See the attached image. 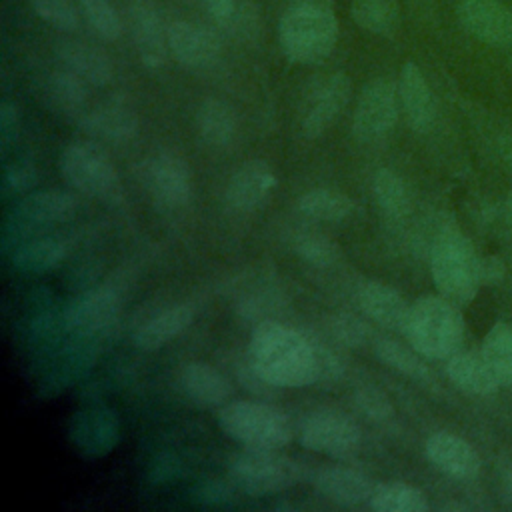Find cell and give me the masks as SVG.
Listing matches in <instances>:
<instances>
[{
	"label": "cell",
	"instance_id": "1",
	"mask_svg": "<svg viewBox=\"0 0 512 512\" xmlns=\"http://www.w3.org/2000/svg\"><path fill=\"white\" fill-rule=\"evenodd\" d=\"M248 364L276 388L320 382V346L290 326L260 322L248 344Z\"/></svg>",
	"mask_w": 512,
	"mask_h": 512
},
{
	"label": "cell",
	"instance_id": "2",
	"mask_svg": "<svg viewBox=\"0 0 512 512\" xmlns=\"http://www.w3.org/2000/svg\"><path fill=\"white\" fill-rule=\"evenodd\" d=\"M278 40L284 56L296 64L326 60L338 40V20L320 2H298L278 22Z\"/></svg>",
	"mask_w": 512,
	"mask_h": 512
},
{
	"label": "cell",
	"instance_id": "3",
	"mask_svg": "<svg viewBox=\"0 0 512 512\" xmlns=\"http://www.w3.org/2000/svg\"><path fill=\"white\" fill-rule=\"evenodd\" d=\"M404 334L420 356L442 360L458 352L464 320L458 306L442 294L422 296L410 304Z\"/></svg>",
	"mask_w": 512,
	"mask_h": 512
},
{
	"label": "cell",
	"instance_id": "4",
	"mask_svg": "<svg viewBox=\"0 0 512 512\" xmlns=\"http://www.w3.org/2000/svg\"><path fill=\"white\" fill-rule=\"evenodd\" d=\"M430 270L438 292L456 306L468 304L482 284L480 256L458 228H444L436 236Z\"/></svg>",
	"mask_w": 512,
	"mask_h": 512
},
{
	"label": "cell",
	"instance_id": "5",
	"mask_svg": "<svg viewBox=\"0 0 512 512\" xmlns=\"http://www.w3.org/2000/svg\"><path fill=\"white\" fill-rule=\"evenodd\" d=\"M220 430L244 448H284L292 440L288 416L272 404L258 400H234L220 406Z\"/></svg>",
	"mask_w": 512,
	"mask_h": 512
},
{
	"label": "cell",
	"instance_id": "6",
	"mask_svg": "<svg viewBox=\"0 0 512 512\" xmlns=\"http://www.w3.org/2000/svg\"><path fill=\"white\" fill-rule=\"evenodd\" d=\"M76 212V200L64 190H38L16 202L2 226V250L8 252L40 232L68 222Z\"/></svg>",
	"mask_w": 512,
	"mask_h": 512
},
{
	"label": "cell",
	"instance_id": "7",
	"mask_svg": "<svg viewBox=\"0 0 512 512\" xmlns=\"http://www.w3.org/2000/svg\"><path fill=\"white\" fill-rule=\"evenodd\" d=\"M228 472L232 482L250 496L278 494L302 480L300 464L270 448H246L230 460Z\"/></svg>",
	"mask_w": 512,
	"mask_h": 512
},
{
	"label": "cell",
	"instance_id": "8",
	"mask_svg": "<svg viewBox=\"0 0 512 512\" xmlns=\"http://www.w3.org/2000/svg\"><path fill=\"white\" fill-rule=\"evenodd\" d=\"M60 172L78 192L114 202L120 198V178L108 154L94 142H70L60 154Z\"/></svg>",
	"mask_w": 512,
	"mask_h": 512
},
{
	"label": "cell",
	"instance_id": "9",
	"mask_svg": "<svg viewBox=\"0 0 512 512\" xmlns=\"http://www.w3.org/2000/svg\"><path fill=\"white\" fill-rule=\"evenodd\" d=\"M350 100V78L344 72L314 78L300 104V130L306 138H318L342 114Z\"/></svg>",
	"mask_w": 512,
	"mask_h": 512
},
{
	"label": "cell",
	"instance_id": "10",
	"mask_svg": "<svg viewBox=\"0 0 512 512\" xmlns=\"http://www.w3.org/2000/svg\"><path fill=\"white\" fill-rule=\"evenodd\" d=\"M300 444L332 458L352 456L362 442L360 426L346 414L318 410L300 424Z\"/></svg>",
	"mask_w": 512,
	"mask_h": 512
},
{
	"label": "cell",
	"instance_id": "11",
	"mask_svg": "<svg viewBox=\"0 0 512 512\" xmlns=\"http://www.w3.org/2000/svg\"><path fill=\"white\" fill-rule=\"evenodd\" d=\"M398 88L384 78L366 84L358 96L352 134L360 142H376L384 138L398 120Z\"/></svg>",
	"mask_w": 512,
	"mask_h": 512
},
{
	"label": "cell",
	"instance_id": "12",
	"mask_svg": "<svg viewBox=\"0 0 512 512\" xmlns=\"http://www.w3.org/2000/svg\"><path fill=\"white\" fill-rule=\"evenodd\" d=\"M122 308L120 294L110 286L84 292L62 312V328L68 334L100 338L118 318Z\"/></svg>",
	"mask_w": 512,
	"mask_h": 512
},
{
	"label": "cell",
	"instance_id": "13",
	"mask_svg": "<svg viewBox=\"0 0 512 512\" xmlns=\"http://www.w3.org/2000/svg\"><path fill=\"white\" fill-rule=\"evenodd\" d=\"M68 436L78 454L100 458L112 452L120 440V420L112 408L88 406L70 418Z\"/></svg>",
	"mask_w": 512,
	"mask_h": 512
},
{
	"label": "cell",
	"instance_id": "14",
	"mask_svg": "<svg viewBox=\"0 0 512 512\" xmlns=\"http://www.w3.org/2000/svg\"><path fill=\"white\" fill-rule=\"evenodd\" d=\"M168 52L180 66L188 70H202L220 58L222 44L210 28L176 20L168 26Z\"/></svg>",
	"mask_w": 512,
	"mask_h": 512
},
{
	"label": "cell",
	"instance_id": "15",
	"mask_svg": "<svg viewBox=\"0 0 512 512\" xmlns=\"http://www.w3.org/2000/svg\"><path fill=\"white\" fill-rule=\"evenodd\" d=\"M150 194L168 208L186 206L192 196V172L186 160L172 152H162L150 160L146 170Z\"/></svg>",
	"mask_w": 512,
	"mask_h": 512
},
{
	"label": "cell",
	"instance_id": "16",
	"mask_svg": "<svg viewBox=\"0 0 512 512\" xmlns=\"http://www.w3.org/2000/svg\"><path fill=\"white\" fill-rule=\"evenodd\" d=\"M130 30L140 62L146 68H160L168 56V28H164L152 0H132Z\"/></svg>",
	"mask_w": 512,
	"mask_h": 512
},
{
	"label": "cell",
	"instance_id": "17",
	"mask_svg": "<svg viewBox=\"0 0 512 512\" xmlns=\"http://www.w3.org/2000/svg\"><path fill=\"white\" fill-rule=\"evenodd\" d=\"M458 20L468 34L484 44H512V12L498 0H462Z\"/></svg>",
	"mask_w": 512,
	"mask_h": 512
},
{
	"label": "cell",
	"instance_id": "18",
	"mask_svg": "<svg viewBox=\"0 0 512 512\" xmlns=\"http://www.w3.org/2000/svg\"><path fill=\"white\" fill-rule=\"evenodd\" d=\"M426 456L440 472L458 478L470 480L480 472V456L464 438L450 432H436L426 440Z\"/></svg>",
	"mask_w": 512,
	"mask_h": 512
},
{
	"label": "cell",
	"instance_id": "19",
	"mask_svg": "<svg viewBox=\"0 0 512 512\" xmlns=\"http://www.w3.org/2000/svg\"><path fill=\"white\" fill-rule=\"evenodd\" d=\"M56 58L62 64V68L70 70L90 86H106L114 76V64L108 58V54L84 40H58Z\"/></svg>",
	"mask_w": 512,
	"mask_h": 512
},
{
	"label": "cell",
	"instance_id": "20",
	"mask_svg": "<svg viewBox=\"0 0 512 512\" xmlns=\"http://www.w3.org/2000/svg\"><path fill=\"white\" fill-rule=\"evenodd\" d=\"M314 488L334 504L358 506L370 502L376 484L360 470L346 466H328L316 472Z\"/></svg>",
	"mask_w": 512,
	"mask_h": 512
},
{
	"label": "cell",
	"instance_id": "21",
	"mask_svg": "<svg viewBox=\"0 0 512 512\" xmlns=\"http://www.w3.org/2000/svg\"><path fill=\"white\" fill-rule=\"evenodd\" d=\"M80 126L96 140L122 144L138 134V116L126 104L104 102L88 112H82Z\"/></svg>",
	"mask_w": 512,
	"mask_h": 512
},
{
	"label": "cell",
	"instance_id": "22",
	"mask_svg": "<svg viewBox=\"0 0 512 512\" xmlns=\"http://www.w3.org/2000/svg\"><path fill=\"white\" fill-rule=\"evenodd\" d=\"M276 186V176L264 160H248L230 178L226 188V202L240 212L254 210L260 206L272 188Z\"/></svg>",
	"mask_w": 512,
	"mask_h": 512
},
{
	"label": "cell",
	"instance_id": "23",
	"mask_svg": "<svg viewBox=\"0 0 512 512\" xmlns=\"http://www.w3.org/2000/svg\"><path fill=\"white\" fill-rule=\"evenodd\" d=\"M398 96L402 104V112L408 120V124L416 132H428L430 126L434 124L436 116V106H434V96L432 90L414 62H406L402 72H400V82H398Z\"/></svg>",
	"mask_w": 512,
	"mask_h": 512
},
{
	"label": "cell",
	"instance_id": "24",
	"mask_svg": "<svg viewBox=\"0 0 512 512\" xmlns=\"http://www.w3.org/2000/svg\"><path fill=\"white\" fill-rule=\"evenodd\" d=\"M358 306L376 324L404 332L410 304L396 288L376 280L366 282L358 292Z\"/></svg>",
	"mask_w": 512,
	"mask_h": 512
},
{
	"label": "cell",
	"instance_id": "25",
	"mask_svg": "<svg viewBox=\"0 0 512 512\" xmlns=\"http://www.w3.org/2000/svg\"><path fill=\"white\" fill-rule=\"evenodd\" d=\"M180 386L188 400L202 408L224 406L232 396V384L214 366L190 362L180 372Z\"/></svg>",
	"mask_w": 512,
	"mask_h": 512
},
{
	"label": "cell",
	"instance_id": "26",
	"mask_svg": "<svg viewBox=\"0 0 512 512\" xmlns=\"http://www.w3.org/2000/svg\"><path fill=\"white\" fill-rule=\"evenodd\" d=\"M446 374L452 384L466 394L488 396L500 386L494 370L488 366L482 352H456L448 358Z\"/></svg>",
	"mask_w": 512,
	"mask_h": 512
},
{
	"label": "cell",
	"instance_id": "27",
	"mask_svg": "<svg viewBox=\"0 0 512 512\" xmlns=\"http://www.w3.org/2000/svg\"><path fill=\"white\" fill-rule=\"evenodd\" d=\"M194 312L186 304H174L154 314L134 332V344L140 350H156L176 336H180L192 324Z\"/></svg>",
	"mask_w": 512,
	"mask_h": 512
},
{
	"label": "cell",
	"instance_id": "28",
	"mask_svg": "<svg viewBox=\"0 0 512 512\" xmlns=\"http://www.w3.org/2000/svg\"><path fill=\"white\" fill-rule=\"evenodd\" d=\"M66 256V244L54 236H34L12 248V264L20 272L42 274L56 268Z\"/></svg>",
	"mask_w": 512,
	"mask_h": 512
},
{
	"label": "cell",
	"instance_id": "29",
	"mask_svg": "<svg viewBox=\"0 0 512 512\" xmlns=\"http://www.w3.org/2000/svg\"><path fill=\"white\" fill-rule=\"evenodd\" d=\"M200 138L210 146H228L236 136V114L228 102L220 98H206L196 116Z\"/></svg>",
	"mask_w": 512,
	"mask_h": 512
},
{
	"label": "cell",
	"instance_id": "30",
	"mask_svg": "<svg viewBox=\"0 0 512 512\" xmlns=\"http://www.w3.org/2000/svg\"><path fill=\"white\" fill-rule=\"evenodd\" d=\"M44 96L54 110L64 114H80L88 100V84L70 70L62 68L46 78Z\"/></svg>",
	"mask_w": 512,
	"mask_h": 512
},
{
	"label": "cell",
	"instance_id": "31",
	"mask_svg": "<svg viewBox=\"0 0 512 512\" xmlns=\"http://www.w3.org/2000/svg\"><path fill=\"white\" fill-rule=\"evenodd\" d=\"M352 20L366 32L390 36L400 22L396 0H350Z\"/></svg>",
	"mask_w": 512,
	"mask_h": 512
},
{
	"label": "cell",
	"instance_id": "32",
	"mask_svg": "<svg viewBox=\"0 0 512 512\" xmlns=\"http://www.w3.org/2000/svg\"><path fill=\"white\" fill-rule=\"evenodd\" d=\"M480 352L494 370L500 386L512 388V322L494 324L484 336Z\"/></svg>",
	"mask_w": 512,
	"mask_h": 512
},
{
	"label": "cell",
	"instance_id": "33",
	"mask_svg": "<svg viewBox=\"0 0 512 512\" xmlns=\"http://www.w3.org/2000/svg\"><path fill=\"white\" fill-rule=\"evenodd\" d=\"M298 208L314 220L340 222L354 212V202L340 190L314 188L300 196Z\"/></svg>",
	"mask_w": 512,
	"mask_h": 512
},
{
	"label": "cell",
	"instance_id": "34",
	"mask_svg": "<svg viewBox=\"0 0 512 512\" xmlns=\"http://www.w3.org/2000/svg\"><path fill=\"white\" fill-rule=\"evenodd\" d=\"M376 512H426L428 500L422 490L406 482L376 484L368 502Z\"/></svg>",
	"mask_w": 512,
	"mask_h": 512
},
{
	"label": "cell",
	"instance_id": "35",
	"mask_svg": "<svg viewBox=\"0 0 512 512\" xmlns=\"http://www.w3.org/2000/svg\"><path fill=\"white\" fill-rule=\"evenodd\" d=\"M374 196L384 214L402 218L410 210V196L404 180L390 168H380L374 176Z\"/></svg>",
	"mask_w": 512,
	"mask_h": 512
},
{
	"label": "cell",
	"instance_id": "36",
	"mask_svg": "<svg viewBox=\"0 0 512 512\" xmlns=\"http://www.w3.org/2000/svg\"><path fill=\"white\" fill-rule=\"evenodd\" d=\"M376 356L380 362L390 366L392 370L418 380V382H430V370L426 364L420 360V354L412 348L408 350L406 346L394 342V340H378L376 342Z\"/></svg>",
	"mask_w": 512,
	"mask_h": 512
},
{
	"label": "cell",
	"instance_id": "37",
	"mask_svg": "<svg viewBox=\"0 0 512 512\" xmlns=\"http://www.w3.org/2000/svg\"><path fill=\"white\" fill-rule=\"evenodd\" d=\"M78 2H80V12L84 20L88 22V26L98 38L112 42L122 36V30H124L122 18L118 16L116 8L108 0H78Z\"/></svg>",
	"mask_w": 512,
	"mask_h": 512
},
{
	"label": "cell",
	"instance_id": "38",
	"mask_svg": "<svg viewBox=\"0 0 512 512\" xmlns=\"http://www.w3.org/2000/svg\"><path fill=\"white\" fill-rule=\"evenodd\" d=\"M30 8L46 24L62 32H72L80 24V12L74 0H28Z\"/></svg>",
	"mask_w": 512,
	"mask_h": 512
},
{
	"label": "cell",
	"instance_id": "39",
	"mask_svg": "<svg viewBox=\"0 0 512 512\" xmlns=\"http://www.w3.org/2000/svg\"><path fill=\"white\" fill-rule=\"evenodd\" d=\"M298 256L312 266H330L338 260V246L322 234H306L296 240Z\"/></svg>",
	"mask_w": 512,
	"mask_h": 512
},
{
	"label": "cell",
	"instance_id": "40",
	"mask_svg": "<svg viewBox=\"0 0 512 512\" xmlns=\"http://www.w3.org/2000/svg\"><path fill=\"white\" fill-rule=\"evenodd\" d=\"M190 500L200 506H210V508H224L234 502V490L228 482L210 478V480H200L192 490H190Z\"/></svg>",
	"mask_w": 512,
	"mask_h": 512
},
{
	"label": "cell",
	"instance_id": "41",
	"mask_svg": "<svg viewBox=\"0 0 512 512\" xmlns=\"http://www.w3.org/2000/svg\"><path fill=\"white\" fill-rule=\"evenodd\" d=\"M36 182V170L34 166L26 162H14L4 168L2 180H0V192L2 198L8 200L12 196H18L22 192H28Z\"/></svg>",
	"mask_w": 512,
	"mask_h": 512
},
{
	"label": "cell",
	"instance_id": "42",
	"mask_svg": "<svg viewBox=\"0 0 512 512\" xmlns=\"http://www.w3.org/2000/svg\"><path fill=\"white\" fill-rule=\"evenodd\" d=\"M354 398H356V406L360 408V412L366 414V418H370V420L382 422V420H388L394 412L390 400L376 388L364 386V388L356 390Z\"/></svg>",
	"mask_w": 512,
	"mask_h": 512
},
{
	"label": "cell",
	"instance_id": "43",
	"mask_svg": "<svg viewBox=\"0 0 512 512\" xmlns=\"http://www.w3.org/2000/svg\"><path fill=\"white\" fill-rule=\"evenodd\" d=\"M332 332L334 336L346 344V346H360L368 340V328L366 324L350 314H340L332 320Z\"/></svg>",
	"mask_w": 512,
	"mask_h": 512
},
{
	"label": "cell",
	"instance_id": "44",
	"mask_svg": "<svg viewBox=\"0 0 512 512\" xmlns=\"http://www.w3.org/2000/svg\"><path fill=\"white\" fill-rule=\"evenodd\" d=\"M18 130H20L18 108L10 100H4L0 104V142H2V148H8L16 140Z\"/></svg>",
	"mask_w": 512,
	"mask_h": 512
},
{
	"label": "cell",
	"instance_id": "45",
	"mask_svg": "<svg viewBox=\"0 0 512 512\" xmlns=\"http://www.w3.org/2000/svg\"><path fill=\"white\" fill-rule=\"evenodd\" d=\"M178 468H180V464H178L174 458H170V456H160V458L152 464L150 478H152V482H156V484L174 480V478L178 476Z\"/></svg>",
	"mask_w": 512,
	"mask_h": 512
},
{
	"label": "cell",
	"instance_id": "46",
	"mask_svg": "<svg viewBox=\"0 0 512 512\" xmlns=\"http://www.w3.org/2000/svg\"><path fill=\"white\" fill-rule=\"evenodd\" d=\"M206 6H208V12L212 16L214 22L226 26L234 20V14H236V0H206Z\"/></svg>",
	"mask_w": 512,
	"mask_h": 512
},
{
	"label": "cell",
	"instance_id": "47",
	"mask_svg": "<svg viewBox=\"0 0 512 512\" xmlns=\"http://www.w3.org/2000/svg\"><path fill=\"white\" fill-rule=\"evenodd\" d=\"M496 470H498V486H500L502 498H506L512 504V458L502 454L498 458Z\"/></svg>",
	"mask_w": 512,
	"mask_h": 512
},
{
	"label": "cell",
	"instance_id": "48",
	"mask_svg": "<svg viewBox=\"0 0 512 512\" xmlns=\"http://www.w3.org/2000/svg\"><path fill=\"white\" fill-rule=\"evenodd\" d=\"M498 148H500V156H502L504 164H506V166H508V170L512 172V138H508V136L500 138Z\"/></svg>",
	"mask_w": 512,
	"mask_h": 512
},
{
	"label": "cell",
	"instance_id": "49",
	"mask_svg": "<svg viewBox=\"0 0 512 512\" xmlns=\"http://www.w3.org/2000/svg\"><path fill=\"white\" fill-rule=\"evenodd\" d=\"M508 66H510V70H512V56H510V60H508Z\"/></svg>",
	"mask_w": 512,
	"mask_h": 512
}]
</instances>
